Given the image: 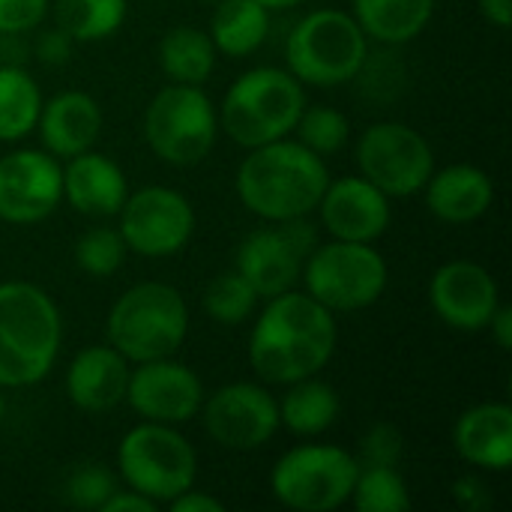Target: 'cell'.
<instances>
[{
  "label": "cell",
  "instance_id": "obj_1",
  "mask_svg": "<svg viewBox=\"0 0 512 512\" xmlns=\"http://www.w3.org/2000/svg\"><path fill=\"white\" fill-rule=\"evenodd\" d=\"M336 315L306 291H285L267 300L249 333V366L264 384L288 387L321 375L336 351Z\"/></svg>",
  "mask_w": 512,
  "mask_h": 512
},
{
  "label": "cell",
  "instance_id": "obj_2",
  "mask_svg": "<svg viewBox=\"0 0 512 512\" xmlns=\"http://www.w3.org/2000/svg\"><path fill=\"white\" fill-rule=\"evenodd\" d=\"M327 183L330 171L324 159L291 138L252 147L234 174V192L240 204L264 222H291L309 216L318 207Z\"/></svg>",
  "mask_w": 512,
  "mask_h": 512
},
{
  "label": "cell",
  "instance_id": "obj_3",
  "mask_svg": "<svg viewBox=\"0 0 512 512\" xmlns=\"http://www.w3.org/2000/svg\"><path fill=\"white\" fill-rule=\"evenodd\" d=\"M60 342L57 303L33 282H0V387L21 390L45 381Z\"/></svg>",
  "mask_w": 512,
  "mask_h": 512
},
{
  "label": "cell",
  "instance_id": "obj_4",
  "mask_svg": "<svg viewBox=\"0 0 512 512\" xmlns=\"http://www.w3.org/2000/svg\"><path fill=\"white\" fill-rule=\"evenodd\" d=\"M306 108L303 84L279 66H255L225 90L219 105V129L252 150L288 138Z\"/></svg>",
  "mask_w": 512,
  "mask_h": 512
},
{
  "label": "cell",
  "instance_id": "obj_5",
  "mask_svg": "<svg viewBox=\"0 0 512 512\" xmlns=\"http://www.w3.org/2000/svg\"><path fill=\"white\" fill-rule=\"evenodd\" d=\"M189 333V306L168 282H138L123 291L105 321L108 345L132 366L174 357Z\"/></svg>",
  "mask_w": 512,
  "mask_h": 512
},
{
  "label": "cell",
  "instance_id": "obj_6",
  "mask_svg": "<svg viewBox=\"0 0 512 512\" xmlns=\"http://www.w3.org/2000/svg\"><path fill=\"white\" fill-rule=\"evenodd\" d=\"M369 57V36L342 9L303 15L285 42V69L309 87H342L360 78Z\"/></svg>",
  "mask_w": 512,
  "mask_h": 512
},
{
  "label": "cell",
  "instance_id": "obj_7",
  "mask_svg": "<svg viewBox=\"0 0 512 512\" xmlns=\"http://www.w3.org/2000/svg\"><path fill=\"white\" fill-rule=\"evenodd\" d=\"M306 294L324 309L363 312L375 306L390 282L387 258L372 243L330 240L318 243L303 264L300 276Z\"/></svg>",
  "mask_w": 512,
  "mask_h": 512
},
{
  "label": "cell",
  "instance_id": "obj_8",
  "mask_svg": "<svg viewBox=\"0 0 512 512\" xmlns=\"http://www.w3.org/2000/svg\"><path fill=\"white\" fill-rule=\"evenodd\" d=\"M120 480L156 507L174 501L198 480V453L177 426L141 420L117 447Z\"/></svg>",
  "mask_w": 512,
  "mask_h": 512
},
{
  "label": "cell",
  "instance_id": "obj_9",
  "mask_svg": "<svg viewBox=\"0 0 512 512\" xmlns=\"http://www.w3.org/2000/svg\"><path fill=\"white\" fill-rule=\"evenodd\" d=\"M219 138V111L195 84L162 87L144 111V141L156 159L189 168L210 156Z\"/></svg>",
  "mask_w": 512,
  "mask_h": 512
},
{
  "label": "cell",
  "instance_id": "obj_10",
  "mask_svg": "<svg viewBox=\"0 0 512 512\" xmlns=\"http://www.w3.org/2000/svg\"><path fill=\"white\" fill-rule=\"evenodd\" d=\"M360 462L336 444L291 447L270 471L273 498L297 512H333L348 504Z\"/></svg>",
  "mask_w": 512,
  "mask_h": 512
},
{
  "label": "cell",
  "instance_id": "obj_11",
  "mask_svg": "<svg viewBox=\"0 0 512 512\" xmlns=\"http://www.w3.org/2000/svg\"><path fill=\"white\" fill-rule=\"evenodd\" d=\"M357 168L387 198L423 192L435 171V150L423 132L399 120H381L363 129L357 141Z\"/></svg>",
  "mask_w": 512,
  "mask_h": 512
},
{
  "label": "cell",
  "instance_id": "obj_12",
  "mask_svg": "<svg viewBox=\"0 0 512 512\" xmlns=\"http://www.w3.org/2000/svg\"><path fill=\"white\" fill-rule=\"evenodd\" d=\"M318 246L315 228L306 216L291 222H270L249 231L234 258V270L252 285L258 300H270L300 285L306 255Z\"/></svg>",
  "mask_w": 512,
  "mask_h": 512
},
{
  "label": "cell",
  "instance_id": "obj_13",
  "mask_svg": "<svg viewBox=\"0 0 512 512\" xmlns=\"http://www.w3.org/2000/svg\"><path fill=\"white\" fill-rule=\"evenodd\" d=\"M126 249L141 258H171L195 234V207L171 186H144L129 192L117 213Z\"/></svg>",
  "mask_w": 512,
  "mask_h": 512
},
{
  "label": "cell",
  "instance_id": "obj_14",
  "mask_svg": "<svg viewBox=\"0 0 512 512\" xmlns=\"http://www.w3.org/2000/svg\"><path fill=\"white\" fill-rule=\"evenodd\" d=\"M201 420L207 435L234 453L261 450L279 432V402L264 384L234 381L204 396Z\"/></svg>",
  "mask_w": 512,
  "mask_h": 512
},
{
  "label": "cell",
  "instance_id": "obj_15",
  "mask_svg": "<svg viewBox=\"0 0 512 512\" xmlns=\"http://www.w3.org/2000/svg\"><path fill=\"white\" fill-rule=\"evenodd\" d=\"M63 204V165L48 150H12L0 159V222L36 225Z\"/></svg>",
  "mask_w": 512,
  "mask_h": 512
},
{
  "label": "cell",
  "instance_id": "obj_16",
  "mask_svg": "<svg viewBox=\"0 0 512 512\" xmlns=\"http://www.w3.org/2000/svg\"><path fill=\"white\" fill-rule=\"evenodd\" d=\"M204 396L207 393L195 369L174 357L135 363L129 372L126 402L147 423L183 426L198 417Z\"/></svg>",
  "mask_w": 512,
  "mask_h": 512
},
{
  "label": "cell",
  "instance_id": "obj_17",
  "mask_svg": "<svg viewBox=\"0 0 512 512\" xmlns=\"http://www.w3.org/2000/svg\"><path fill=\"white\" fill-rule=\"evenodd\" d=\"M429 306L444 327L480 333L501 306V288L483 264L447 261L429 279Z\"/></svg>",
  "mask_w": 512,
  "mask_h": 512
},
{
  "label": "cell",
  "instance_id": "obj_18",
  "mask_svg": "<svg viewBox=\"0 0 512 512\" xmlns=\"http://www.w3.org/2000/svg\"><path fill=\"white\" fill-rule=\"evenodd\" d=\"M393 198H387L378 186H372L366 177L351 174L330 180L321 201V225L333 240H351V243H375L387 234L393 219Z\"/></svg>",
  "mask_w": 512,
  "mask_h": 512
},
{
  "label": "cell",
  "instance_id": "obj_19",
  "mask_svg": "<svg viewBox=\"0 0 512 512\" xmlns=\"http://www.w3.org/2000/svg\"><path fill=\"white\" fill-rule=\"evenodd\" d=\"M132 363L111 345L81 348L66 369V396L78 411L105 414L126 402Z\"/></svg>",
  "mask_w": 512,
  "mask_h": 512
},
{
  "label": "cell",
  "instance_id": "obj_20",
  "mask_svg": "<svg viewBox=\"0 0 512 512\" xmlns=\"http://www.w3.org/2000/svg\"><path fill=\"white\" fill-rule=\"evenodd\" d=\"M102 105L84 90H63L51 99H42L36 120L42 150L57 159H72L90 150L102 135Z\"/></svg>",
  "mask_w": 512,
  "mask_h": 512
},
{
  "label": "cell",
  "instance_id": "obj_21",
  "mask_svg": "<svg viewBox=\"0 0 512 512\" xmlns=\"http://www.w3.org/2000/svg\"><path fill=\"white\" fill-rule=\"evenodd\" d=\"M126 195H129L126 174L105 153H96L90 147V150L66 159V165H63V201L75 213L93 216V219L117 216Z\"/></svg>",
  "mask_w": 512,
  "mask_h": 512
},
{
  "label": "cell",
  "instance_id": "obj_22",
  "mask_svg": "<svg viewBox=\"0 0 512 512\" xmlns=\"http://www.w3.org/2000/svg\"><path fill=\"white\" fill-rule=\"evenodd\" d=\"M453 450L462 462L507 474L512 468V408L507 402H483L468 408L453 426Z\"/></svg>",
  "mask_w": 512,
  "mask_h": 512
},
{
  "label": "cell",
  "instance_id": "obj_23",
  "mask_svg": "<svg viewBox=\"0 0 512 512\" xmlns=\"http://www.w3.org/2000/svg\"><path fill=\"white\" fill-rule=\"evenodd\" d=\"M423 192L429 213L447 225H471L483 219L495 201L492 177L468 162H456L441 171L435 168Z\"/></svg>",
  "mask_w": 512,
  "mask_h": 512
},
{
  "label": "cell",
  "instance_id": "obj_24",
  "mask_svg": "<svg viewBox=\"0 0 512 512\" xmlns=\"http://www.w3.org/2000/svg\"><path fill=\"white\" fill-rule=\"evenodd\" d=\"M435 3L438 0H351V15L369 39L405 45L429 27Z\"/></svg>",
  "mask_w": 512,
  "mask_h": 512
},
{
  "label": "cell",
  "instance_id": "obj_25",
  "mask_svg": "<svg viewBox=\"0 0 512 512\" xmlns=\"http://www.w3.org/2000/svg\"><path fill=\"white\" fill-rule=\"evenodd\" d=\"M279 402V426L300 438L324 435L342 414V399L333 384L321 381L318 375L288 384Z\"/></svg>",
  "mask_w": 512,
  "mask_h": 512
},
{
  "label": "cell",
  "instance_id": "obj_26",
  "mask_svg": "<svg viewBox=\"0 0 512 512\" xmlns=\"http://www.w3.org/2000/svg\"><path fill=\"white\" fill-rule=\"evenodd\" d=\"M210 39L225 57H249L270 36V9L258 0H219L210 18Z\"/></svg>",
  "mask_w": 512,
  "mask_h": 512
},
{
  "label": "cell",
  "instance_id": "obj_27",
  "mask_svg": "<svg viewBox=\"0 0 512 512\" xmlns=\"http://www.w3.org/2000/svg\"><path fill=\"white\" fill-rule=\"evenodd\" d=\"M216 45L207 30L177 24L159 39V66L171 84L201 87L216 69Z\"/></svg>",
  "mask_w": 512,
  "mask_h": 512
},
{
  "label": "cell",
  "instance_id": "obj_28",
  "mask_svg": "<svg viewBox=\"0 0 512 512\" xmlns=\"http://www.w3.org/2000/svg\"><path fill=\"white\" fill-rule=\"evenodd\" d=\"M42 93L21 66H0V144L27 138L36 129Z\"/></svg>",
  "mask_w": 512,
  "mask_h": 512
},
{
  "label": "cell",
  "instance_id": "obj_29",
  "mask_svg": "<svg viewBox=\"0 0 512 512\" xmlns=\"http://www.w3.org/2000/svg\"><path fill=\"white\" fill-rule=\"evenodd\" d=\"M129 15V0H54V21L75 42L114 36Z\"/></svg>",
  "mask_w": 512,
  "mask_h": 512
},
{
  "label": "cell",
  "instance_id": "obj_30",
  "mask_svg": "<svg viewBox=\"0 0 512 512\" xmlns=\"http://www.w3.org/2000/svg\"><path fill=\"white\" fill-rule=\"evenodd\" d=\"M357 512H408L411 492L399 468L387 465H360L351 498Z\"/></svg>",
  "mask_w": 512,
  "mask_h": 512
},
{
  "label": "cell",
  "instance_id": "obj_31",
  "mask_svg": "<svg viewBox=\"0 0 512 512\" xmlns=\"http://www.w3.org/2000/svg\"><path fill=\"white\" fill-rule=\"evenodd\" d=\"M255 306H258V294L237 270L219 273L204 288V312L222 327H240L243 321H249Z\"/></svg>",
  "mask_w": 512,
  "mask_h": 512
},
{
  "label": "cell",
  "instance_id": "obj_32",
  "mask_svg": "<svg viewBox=\"0 0 512 512\" xmlns=\"http://www.w3.org/2000/svg\"><path fill=\"white\" fill-rule=\"evenodd\" d=\"M297 141L303 147H309L312 153H318L321 159L327 156H336L348 138H351V120L339 111V108H330V105H306L297 126Z\"/></svg>",
  "mask_w": 512,
  "mask_h": 512
},
{
  "label": "cell",
  "instance_id": "obj_33",
  "mask_svg": "<svg viewBox=\"0 0 512 512\" xmlns=\"http://www.w3.org/2000/svg\"><path fill=\"white\" fill-rule=\"evenodd\" d=\"M75 264L81 273L93 276V279H108L114 276L123 264H126V240L120 237L117 228H90L75 240Z\"/></svg>",
  "mask_w": 512,
  "mask_h": 512
},
{
  "label": "cell",
  "instance_id": "obj_34",
  "mask_svg": "<svg viewBox=\"0 0 512 512\" xmlns=\"http://www.w3.org/2000/svg\"><path fill=\"white\" fill-rule=\"evenodd\" d=\"M120 489L117 477L102 465L75 468L66 480V501L78 510H102V504Z\"/></svg>",
  "mask_w": 512,
  "mask_h": 512
},
{
  "label": "cell",
  "instance_id": "obj_35",
  "mask_svg": "<svg viewBox=\"0 0 512 512\" xmlns=\"http://www.w3.org/2000/svg\"><path fill=\"white\" fill-rule=\"evenodd\" d=\"M405 456V438L396 426L390 423H375L363 441H360V453L357 462L360 465H387V468H399Z\"/></svg>",
  "mask_w": 512,
  "mask_h": 512
},
{
  "label": "cell",
  "instance_id": "obj_36",
  "mask_svg": "<svg viewBox=\"0 0 512 512\" xmlns=\"http://www.w3.org/2000/svg\"><path fill=\"white\" fill-rule=\"evenodd\" d=\"M48 9H51L48 0H0V33L3 36L27 33L42 24Z\"/></svg>",
  "mask_w": 512,
  "mask_h": 512
},
{
  "label": "cell",
  "instance_id": "obj_37",
  "mask_svg": "<svg viewBox=\"0 0 512 512\" xmlns=\"http://www.w3.org/2000/svg\"><path fill=\"white\" fill-rule=\"evenodd\" d=\"M72 48H75V39L69 33H63L57 24L51 30H45L36 42V54L45 66H63L72 57Z\"/></svg>",
  "mask_w": 512,
  "mask_h": 512
},
{
  "label": "cell",
  "instance_id": "obj_38",
  "mask_svg": "<svg viewBox=\"0 0 512 512\" xmlns=\"http://www.w3.org/2000/svg\"><path fill=\"white\" fill-rule=\"evenodd\" d=\"M453 498H456V504H459L462 510L468 512H480L492 504V495H489L486 483L477 480V477H462V480H456V483H453Z\"/></svg>",
  "mask_w": 512,
  "mask_h": 512
},
{
  "label": "cell",
  "instance_id": "obj_39",
  "mask_svg": "<svg viewBox=\"0 0 512 512\" xmlns=\"http://www.w3.org/2000/svg\"><path fill=\"white\" fill-rule=\"evenodd\" d=\"M168 510L171 512H225V504L207 492H198L195 486L180 492L174 501H168Z\"/></svg>",
  "mask_w": 512,
  "mask_h": 512
},
{
  "label": "cell",
  "instance_id": "obj_40",
  "mask_svg": "<svg viewBox=\"0 0 512 512\" xmlns=\"http://www.w3.org/2000/svg\"><path fill=\"white\" fill-rule=\"evenodd\" d=\"M99 512H156V504L144 495H138L135 489H117Z\"/></svg>",
  "mask_w": 512,
  "mask_h": 512
},
{
  "label": "cell",
  "instance_id": "obj_41",
  "mask_svg": "<svg viewBox=\"0 0 512 512\" xmlns=\"http://www.w3.org/2000/svg\"><path fill=\"white\" fill-rule=\"evenodd\" d=\"M489 333H492V339H495V345L501 348V351H510L512 348V309L510 306H498L495 309V315H492V321H489V327H486Z\"/></svg>",
  "mask_w": 512,
  "mask_h": 512
},
{
  "label": "cell",
  "instance_id": "obj_42",
  "mask_svg": "<svg viewBox=\"0 0 512 512\" xmlns=\"http://www.w3.org/2000/svg\"><path fill=\"white\" fill-rule=\"evenodd\" d=\"M483 18L495 24L498 30H507L512 24V0H477Z\"/></svg>",
  "mask_w": 512,
  "mask_h": 512
},
{
  "label": "cell",
  "instance_id": "obj_43",
  "mask_svg": "<svg viewBox=\"0 0 512 512\" xmlns=\"http://www.w3.org/2000/svg\"><path fill=\"white\" fill-rule=\"evenodd\" d=\"M261 6H267L270 12H279V9H294V6H300L303 0H258Z\"/></svg>",
  "mask_w": 512,
  "mask_h": 512
},
{
  "label": "cell",
  "instance_id": "obj_44",
  "mask_svg": "<svg viewBox=\"0 0 512 512\" xmlns=\"http://www.w3.org/2000/svg\"><path fill=\"white\" fill-rule=\"evenodd\" d=\"M6 387H0V423H3V417H6V393H3Z\"/></svg>",
  "mask_w": 512,
  "mask_h": 512
},
{
  "label": "cell",
  "instance_id": "obj_45",
  "mask_svg": "<svg viewBox=\"0 0 512 512\" xmlns=\"http://www.w3.org/2000/svg\"><path fill=\"white\" fill-rule=\"evenodd\" d=\"M213 3H219V0H213Z\"/></svg>",
  "mask_w": 512,
  "mask_h": 512
}]
</instances>
